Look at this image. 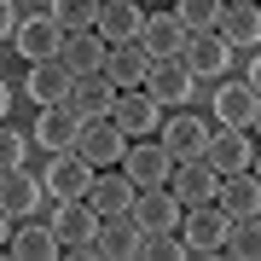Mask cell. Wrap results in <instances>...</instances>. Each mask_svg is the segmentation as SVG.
<instances>
[{
	"label": "cell",
	"mask_w": 261,
	"mask_h": 261,
	"mask_svg": "<svg viewBox=\"0 0 261 261\" xmlns=\"http://www.w3.org/2000/svg\"><path fill=\"white\" fill-rule=\"evenodd\" d=\"M226 226H232V215L221 203H192L180 215V232H186V255H221L226 250Z\"/></svg>",
	"instance_id": "obj_1"
},
{
	"label": "cell",
	"mask_w": 261,
	"mask_h": 261,
	"mask_svg": "<svg viewBox=\"0 0 261 261\" xmlns=\"http://www.w3.org/2000/svg\"><path fill=\"white\" fill-rule=\"evenodd\" d=\"M53 232H58V244H64V255H99L93 250L99 209L87 203V197H70V203H58V215H53Z\"/></svg>",
	"instance_id": "obj_2"
},
{
	"label": "cell",
	"mask_w": 261,
	"mask_h": 261,
	"mask_svg": "<svg viewBox=\"0 0 261 261\" xmlns=\"http://www.w3.org/2000/svg\"><path fill=\"white\" fill-rule=\"evenodd\" d=\"M128 215L140 221V232H180V215H186V203H180L168 186H140Z\"/></svg>",
	"instance_id": "obj_3"
},
{
	"label": "cell",
	"mask_w": 261,
	"mask_h": 261,
	"mask_svg": "<svg viewBox=\"0 0 261 261\" xmlns=\"http://www.w3.org/2000/svg\"><path fill=\"white\" fill-rule=\"evenodd\" d=\"M122 174L134 180V186H168V174H174V157L163 151V140H134L122 151Z\"/></svg>",
	"instance_id": "obj_4"
},
{
	"label": "cell",
	"mask_w": 261,
	"mask_h": 261,
	"mask_svg": "<svg viewBox=\"0 0 261 261\" xmlns=\"http://www.w3.org/2000/svg\"><path fill=\"white\" fill-rule=\"evenodd\" d=\"M192 87H197V75L186 70V58H151V70H145V93L157 99V105H186L192 99Z\"/></svg>",
	"instance_id": "obj_5"
},
{
	"label": "cell",
	"mask_w": 261,
	"mask_h": 261,
	"mask_svg": "<svg viewBox=\"0 0 261 261\" xmlns=\"http://www.w3.org/2000/svg\"><path fill=\"white\" fill-rule=\"evenodd\" d=\"M116 93H122V87L99 70V75H75L70 93H64V105H70L82 122H105V116H111V105H116Z\"/></svg>",
	"instance_id": "obj_6"
},
{
	"label": "cell",
	"mask_w": 261,
	"mask_h": 261,
	"mask_svg": "<svg viewBox=\"0 0 261 261\" xmlns=\"http://www.w3.org/2000/svg\"><path fill=\"white\" fill-rule=\"evenodd\" d=\"M203 145H209V122L192 116L186 105H180V111L163 122V151H168L174 163H192V157H203Z\"/></svg>",
	"instance_id": "obj_7"
},
{
	"label": "cell",
	"mask_w": 261,
	"mask_h": 261,
	"mask_svg": "<svg viewBox=\"0 0 261 261\" xmlns=\"http://www.w3.org/2000/svg\"><path fill=\"white\" fill-rule=\"evenodd\" d=\"M99 168L82 157V151H58L53 168H47V197H58V203H70V197H87V186H93Z\"/></svg>",
	"instance_id": "obj_8"
},
{
	"label": "cell",
	"mask_w": 261,
	"mask_h": 261,
	"mask_svg": "<svg viewBox=\"0 0 261 261\" xmlns=\"http://www.w3.org/2000/svg\"><path fill=\"white\" fill-rule=\"evenodd\" d=\"M75 151H82L93 168H116L122 151H128V134H122L111 116H105V122H82V140H75Z\"/></svg>",
	"instance_id": "obj_9"
},
{
	"label": "cell",
	"mask_w": 261,
	"mask_h": 261,
	"mask_svg": "<svg viewBox=\"0 0 261 261\" xmlns=\"http://www.w3.org/2000/svg\"><path fill=\"white\" fill-rule=\"evenodd\" d=\"M203 163L215 168V174H238V168H250L255 163V151L250 140H244V128H209V145H203Z\"/></svg>",
	"instance_id": "obj_10"
},
{
	"label": "cell",
	"mask_w": 261,
	"mask_h": 261,
	"mask_svg": "<svg viewBox=\"0 0 261 261\" xmlns=\"http://www.w3.org/2000/svg\"><path fill=\"white\" fill-rule=\"evenodd\" d=\"M41 192H47V180H35L29 168H0V209L12 215V221H23V215L41 209Z\"/></svg>",
	"instance_id": "obj_11"
},
{
	"label": "cell",
	"mask_w": 261,
	"mask_h": 261,
	"mask_svg": "<svg viewBox=\"0 0 261 261\" xmlns=\"http://www.w3.org/2000/svg\"><path fill=\"white\" fill-rule=\"evenodd\" d=\"M157 111L163 105L145 93V87H128V93H116V105H111V122L122 134H128V140H145L151 128H157Z\"/></svg>",
	"instance_id": "obj_12"
},
{
	"label": "cell",
	"mask_w": 261,
	"mask_h": 261,
	"mask_svg": "<svg viewBox=\"0 0 261 261\" xmlns=\"http://www.w3.org/2000/svg\"><path fill=\"white\" fill-rule=\"evenodd\" d=\"M168 192L180 197V203H215V192H221V174L203 163V157H192V163H174V174H168Z\"/></svg>",
	"instance_id": "obj_13"
},
{
	"label": "cell",
	"mask_w": 261,
	"mask_h": 261,
	"mask_svg": "<svg viewBox=\"0 0 261 261\" xmlns=\"http://www.w3.org/2000/svg\"><path fill=\"white\" fill-rule=\"evenodd\" d=\"M140 47H145V58H180V47H186V23H180V12H145Z\"/></svg>",
	"instance_id": "obj_14"
},
{
	"label": "cell",
	"mask_w": 261,
	"mask_h": 261,
	"mask_svg": "<svg viewBox=\"0 0 261 261\" xmlns=\"http://www.w3.org/2000/svg\"><path fill=\"white\" fill-rule=\"evenodd\" d=\"M180 58H186V70L197 75V82H215V75H226V58H232V47H226L215 29H203V35H186Z\"/></svg>",
	"instance_id": "obj_15"
},
{
	"label": "cell",
	"mask_w": 261,
	"mask_h": 261,
	"mask_svg": "<svg viewBox=\"0 0 261 261\" xmlns=\"http://www.w3.org/2000/svg\"><path fill=\"white\" fill-rule=\"evenodd\" d=\"M70 64L64 58H35V64H29V82H23V93L35 99V111L41 105H64V93H70Z\"/></svg>",
	"instance_id": "obj_16"
},
{
	"label": "cell",
	"mask_w": 261,
	"mask_h": 261,
	"mask_svg": "<svg viewBox=\"0 0 261 261\" xmlns=\"http://www.w3.org/2000/svg\"><path fill=\"white\" fill-rule=\"evenodd\" d=\"M140 221L134 215H99V232H93V250L99 255H111V261H128V255H140Z\"/></svg>",
	"instance_id": "obj_17"
},
{
	"label": "cell",
	"mask_w": 261,
	"mask_h": 261,
	"mask_svg": "<svg viewBox=\"0 0 261 261\" xmlns=\"http://www.w3.org/2000/svg\"><path fill=\"white\" fill-rule=\"evenodd\" d=\"M12 47H18L29 64H35V58H58V47H64V29H58L53 12H47V18H18V35H12Z\"/></svg>",
	"instance_id": "obj_18"
},
{
	"label": "cell",
	"mask_w": 261,
	"mask_h": 261,
	"mask_svg": "<svg viewBox=\"0 0 261 261\" xmlns=\"http://www.w3.org/2000/svg\"><path fill=\"white\" fill-rule=\"evenodd\" d=\"M215 35H221L226 47H261V6L255 0H226Z\"/></svg>",
	"instance_id": "obj_19"
},
{
	"label": "cell",
	"mask_w": 261,
	"mask_h": 261,
	"mask_svg": "<svg viewBox=\"0 0 261 261\" xmlns=\"http://www.w3.org/2000/svg\"><path fill=\"white\" fill-rule=\"evenodd\" d=\"M255 111H261V93L250 82H221L215 87V116L226 128H255Z\"/></svg>",
	"instance_id": "obj_20"
},
{
	"label": "cell",
	"mask_w": 261,
	"mask_h": 261,
	"mask_svg": "<svg viewBox=\"0 0 261 261\" xmlns=\"http://www.w3.org/2000/svg\"><path fill=\"white\" fill-rule=\"evenodd\" d=\"M35 140L53 151H75V140H82V116L70 111V105H41V122H35Z\"/></svg>",
	"instance_id": "obj_21"
},
{
	"label": "cell",
	"mask_w": 261,
	"mask_h": 261,
	"mask_svg": "<svg viewBox=\"0 0 261 261\" xmlns=\"http://www.w3.org/2000/svg\"><path fill=\"white\" fill-rule=\"evenodd\" d=\"M105 53H111V41H105L99 29H75V35H64V47H58V58L70 64V75H99Z\"/></svg>",
	"instance_id": "obj_22"
},
{
	"label": "cell",
	"mask_w": 261,
	"mask_h": 261,
	"mask_svg": "<svg viewBox=\"0 0 261 261\" xmlns=\"http://www.w3.org/2000/svg\"><path fill=\"white\" fill-rule=\"evenodd\" d=\"M140 23H145L140 0H99V23L93 29L111 41V47H116V41H140Z\"/></svg>",
	"instance_id": "obj_23"
},
{
	"label": "cell",
	"mask_w": 261,
	"mask_h": 261,
	"mask_svg": "<svg viewBox=\"0 0 261 261\" xmlns=\"http://www.w3.org/2000/svg\"><path fill=\"white\" fill-rule=\"evenodd\" d=\"M145 70H151V58H145V47L140 41H116L111 53H105V75L128 93V87H145Z\"/></svg>",
	"instance_id": "obj_24"
},
{
	"label": "cell",
	"mask_w": 261,
	"mask_h": 261,
	"mask_svg": "<svg viewBox=\"0 0 261 261\" xmlns=\"http://www.w3.org/2000/svg\"><path fill=\"white\" fill-rule=\"evenodd\" d=\"M215 203H221L226 215H261V180L250 174V168H238V174H221V192H215Z\"/></svg>",
	"instance_id": "obj_25"
},
{
	"label": "cell",
	"mask_w": 261,
	"mask_h": 261,
	"mask_svg": "<svg viewBox=\"0 0 261 261\" xmlns=\"http://www.w3.org/2000/svg\"><path fill=\"white\" fill-rule=\"evenodd\" d=\"M87 203H93L99 215H128V209H134V180H128V174H111V168H99L93 186H87Z\"/></svg>",
	"instance_id": "obj_26"
},
{
	"label": "cell",
	"mask_w": 261,
	"mask_h": 261,
	"mask_svg": "<svg viewBox=\"0 0 261 261\" xmlns=\"http://www.w3.org/2000/svg\"><path fill=\"white\" fill-rule=\"evenodd\" d=\"M6 250L18 255V261H53V255H64V244H58L53 226H18Z\"/></svg>",
	"instance_id": "obj_27"
},
{
	"label": "cell",
	"mask_w": 261,
	"mask_h": 261,
	"mask_svg": "<svg viewBox=\"0 0 261 261\" xmlns=\"http://www.w3.org/2000/svg\"><path fill=\"white\" fill-rule=\"evenodd\" d=\"M221 255H238V261H261V215H238L226 226V250Z\"/></svg>",
	"instance_id": "obj_28"
},
{
	"label": "cell",
	"mask_w": 261,
	"mask_h": 261,
	"mask_svg": "<svg viewBox=\"0 0 261 261\" xmlns=\"http://www.w3.org/2000/svg\"><path fill=\"white\" fill-rule=\"evenodd\" d=\"M53 18H58V29L64 35H75V29H93L99 23V0H53Z\"/></svg>",
	"instance_id": "obj_29"
},
{
	"label": "cell",
	"mask_w": 261,
	"mask_h": 261,
	"mask_svg": "<svg viewBox=\"0 0 261 261\" xmlns=\"http://www.w3.org/2000/svg\"><path fill=\"white\" fill-rule=\"evenodd\" d=\"M180 23H186V35H203V29L221 23V12H226V0H180Z\"/></svg>",
	"instance_id": "obj_30"
},
{
	"label": "cell",
	"mask_w": 261,
	"mask_h": 261,
	"mask_svg": "<svg viewBox=\"0 0 261 261\" xmlns=\"http://www.w3.org/2000/svg\"><path fill=\"white\" fill-rule=\"evenodd\" d=\"M140 255H145V261H180V255H186V238H174V232H145V238H140Z\"/></svg>",
	"instance_id": "obj_31"
},
{
	"label": "cell",
	"mask_w": 261,
	"mask_h": 261,
	"mask_svg": "<svg viewBox=\"0 0 261 261\" xmlns=\"http://www.w3.org/2000/svg\"><path fill=\"white\" fill-rule=\"evenodd\" d=\"M29 157V134H18L12 122H0V168H18Z\"/></svg>",
	"instance_id": "obj_32"
},
{
	"label": "cell",
	"mask_w": 261,
	"mask_h": 261,
	"mask_svg": "<svg viewBox=\"0 0 261 261\" xmlns=\"http://www.w3.org/2000/svg\"><path fill=\"white\" fill-rule=\"evenodd\" d=\"M18 35V12H12V0H0V41Z\"/></svg>",
	"instance_id": "obj_33"
},
{
	"label": "cell",
	"mask_w": 261,
	"mask_h": 261,
	"mask_svg": "<svg viewBox=\"0 0 261 261\" xmlns=\"http://www.w3.org/2000/svg\"><path fill=\"white\" fill-rule=\"evenodd\" d=\"M244 82H250V87H255V93H261V53L250 58V75H244Z\"/></svg>",
	"instance_id": "obj_34"
},
{
	"label": "cell",
	"mask_w": 261,
	"mask_h": 261,
	"mask_svg": "<svg viewBox=\"0 0 261 261\" xmlns=\"http://www.w3.org/2000/svg\"><path fill=\"white\" fill-rule=\"evenodd\" d=\"M6 244H12V215L0 209V250H6Z\"/></svg>",
	"instance_id": "obj_35"
},
{
	"label": "cell",
	"mask_w": 261,
	"mask_h": 261,
	"mask_svg": "<svg viewBox=\"0 0 261 261\" xmlns=\"http://www.w3.org/2000/svg\"><path fill=\"white\" fill-rule=\"evenodd\" d=\"M6 105H12V93H6V82H0V122H6Z\"/></svg>",
	"instance_id": "obj_36"
},
{
	"label": "cell",
	"mask_w": 261,
	"mask_h": 261,
	"mask_svg": "<svg viewBox=\"0 0 261 261\" xmlns=\"http://www.w3.org/2000/svg\"><path fill=\"white\" fill-rule=\"evenodd\" d=\"M250 174H255V180H261V151H255V163H250Z\"/></svg>",
	"instance_id": "obj_37"
},
{
	"label": "cell",
	"mask_w": 261,
	"mask_h": 261,
	"mask_svg": "<svg viewBox=\"0 0 261 261\" xmlns=\"http://www.w3.org/2000/svg\"><path fill=\"white\" fill-rule=\"evenodd\" d=\"M255 134H261V111H255Z\"/></svg>",
	"instance_id": "obj_38"
},
{
	"label": "cell",
	"mask_w": 261,
	"mask_h": 261,
	"mask_svg": "<svg viewBox=\"0 0 261 261\" xmlns=\"http://www.w3.org/2000/svg\"><path fill=\"white\" fill-rule=\"evenodd\" d=\"M140 6H151V0H140Z\"/></svg>",
	"instance_id": "obj_39"
},
{
	"label": "cell",
	"mask_w": 261,
	"mask_h": 261,
	"mask_svg": "<svg viewBox=\"0 0 261 261\" xmlns=\"http://www.w3.org/2000/svg\"><path fill=\"white\" fill-rule=\"evenodd\" d=\"M255 6H261V0H255Z\"/></svg>",
	"instance_id": "obj_40"
}]
</instances>
